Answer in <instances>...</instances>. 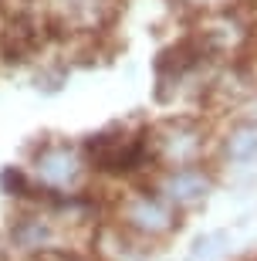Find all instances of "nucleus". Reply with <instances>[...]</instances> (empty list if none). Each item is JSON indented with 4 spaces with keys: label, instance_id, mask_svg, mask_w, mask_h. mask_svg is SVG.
<instances>
[{
    "label": "nucleus",
    "instance_id": "obj_6",
    "mask_svg": "<svg viewBox=\"0 0 257 261\" xmlns=\"http://www.w3.org/2000/svg\"><path fill=\"white\" fill-rule=\"evenodd\" d=\"M220 180L223 176H220L217 166L203 163V166H180V170H153L146 184L153 187L180 217H190V214L203 211L210 203Z\"/></svg>",
    "mask_w": 257,
    "mask_h": 261
},
{
    "label": "nucleus",
    "instance_id": "obj_9",
    "mask_svg": "<svg viewBox=\"0 0 257 261\" xmlns=\"http://www.w3.org/2000/svg\"><path fill=\"white\" fill-rule=\"evenodd\" d=\"M230 248V231H203L193 238L186 261H220Z\"/></svg>",
    "mask_w": 257,
    "mask_h": 261
},
{
    "label": "nucleus",
    "instance_id": "obj_7",
    "mask_svg": "<svg viewBox=\"0 0 257 261\" xmlns=\"http://www.w3.org/2000/svg\"><path fill=\"white\" fill-rule=\"evenodd\" d=\"M213 166L220 176H240L257 170V122L237 116L217 119V149H213Z\"/></svg>",
    "mask_w": 257,
    "mask_h": 261
},
{
    "label": "nucleus",
    "instance_id": "obj_12",
    "mask_svg": "<svg viewBox=\"0 0 257 261\" xmlns=\"http://www.w3.org/2000/svg\"><path fill=\"white\" fill-rule=\"evenodd\" d=\"M0 4H4V0H0Z\"/></svg>",
    "mask_w": 257,
    "mask_h": 261
},
{
    "label": "nucleus",
    "instance_id": "obj_8",
    "mask_svg": "<svg viewBox=\"0 0 257 261\" xmlns=\"http://www.w3.org/2000/svg\"><path fill=\"white\" fill-rule=\"evenodd\" d=\"M0 194L10 200V207L34 203V187H31V176L20 163H10L0 170Z\"/></svg>",
    "mask_w": 257,
    "mask_h": 261
},
{
    "label": "nucleus",
    "instance_id": "obj_1",
    "mask_svg": "<svg viewBox=\"0 0 257 261\" xmlns=\"http://www.w3.org/2000/svg\"><path fill=\"white\" fill-rule=\"evenodd\" d=\"M20 166L31 176L34 203L85 197L102 187L95 176V166L88 160L85 143L71 139V136H38L27 146Z\"/></svg>",
    "mask_w": 257,
    "mask_h": 261
},
{
    "label": "nucleus",
    "instance_id": "obj_5",
    "mask_svg": "<svg viewBox=\"0 0 257 261\" xmlns=\"http://www.w3.org/2000/svg\"><path fill=\"white\" fill-rule=\"evenodd\" d=\"M119 0H31L38 20L65 41H95L115 17Z\"/></svg>",
    "mask_w": 257,
    "mask_h": 261
},
{
    "label": "nucleus",
    "instance_id": "obj_2",
    "mask_svg": "<svg viewBox=\"0 0 257 261\" xmlns=\"http://www.w3.org/2000/svg\"><path fill=\"white\" fill-rule=\"evenodd\" d=\"M92 231L71 224L48 203L10 207L0 221V251L7 261H51L65 251L88 248Z\"/></svg>",
    "mask_w": 257,
    "mask_h": 261
},
{
    "label": "nucleus",
    "instance_id": "obj_10",
    "mask_svg": "<svg viewBox=\"0 0 257 261\" xmlns=\"http://www.w3.org/2000/svg\"><path fill=\"white\" fill-rule=\"evenodd\" d=\"M190 17H200V14H213V10H227V7H244L247 0H176Z\"/></svg>",
    "mask_w": 257,
    "mask_h": 261
},
{
    "label": "nucleus",
    "instance_id": "obj_11",
    "mask_svg": "<svg viewBox=\"0 0 257 261\" xmlns=\"http://www.w3.org/2000/svg\"><path fill=\"white\" fill-rule=\"evenodd\" d=\"M51 261H98V254L92 251V248H75V251H65V254H58V258Z\"/></svg>",
    "mask_w": 257,
    "mask_h": 261
},
{
    "label": "nucleus",
    "instance_id": "obj_3",
    "mask_svg": "<svg viewBox=\"0 0 257 261\" xmlns=\"http://www.w3.org/2000/svg\"><path fill=\"white\" fill-rule=\"evenodd\" d=\"M105 221H112L139 244L159 251L162 244H169L180 234L186 217H180L146 180H139V184L105 187Z\"/></svg>",
    "mask_w": 257,
    "mask_h": 261
},
{
    "label": "nucleus",
    "instance_id": "obj_4",
    "mask_svg": "<svg viewBox=\"0 0 257 261\" xmlns=\"http://www.w3.org/2000/svg\"><path fill=\"white\" fill-rule=\"evenodd\" d=\"M149 160L153 170H180V166L213 163L217 149V119L207 112H169L146 122Z\"/></svg>",
    "mask_w": 257,
    "mask_h": 261
}]
</instances>
